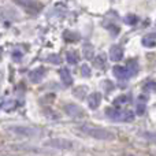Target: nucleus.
Listing matches in <instances>:
<instances>
[{
	"mask_svg": "<svg viewBox=\"0 0 156 156\" xmlns=\"http://www.w3.org/2000/svg\"><path fill=\"white\" fill-rule=\"evenodd\" d=\"M81 132H83L85 134H88L89 137L92 138H96V140H105V141H110L115 138V134L105 129H101V127H96V126H83L80 127Z\"/></svg>",
	"mask_w": 156,
	"mask_h": 156,
	"instance_id": "obj_1",
	"label": "nucleus"
},
{
	"mask_svg": "<svg viewBox=\"0 0 156 156\" xmlns=\"http://www.w3.org/2000/svg\"><path fill=\"white\" fill-rule=\"evenodd\" d=\"M105 114L110 119L118 122H132L134 119V112L129 110H119L118 107H110L105 110Z\"/></svg>",
	"mask_w": 156,
	"mask_h": 156,
	"instance_id": "obj_2",
	"label": "nucleus"
},
{
	"mask_svg": "<svg viewBox=\"0 0 156 156\" xmlns=\"http://www.w3.org/2000/svg\"><path fill=\"white\" fill-rule=\"evenodd\" d=\"M8 130L15 133V134L25 136V137H34V136L38 134V130L30 126H10Z\"/></svg>",
	"mask_w": 156,
	"mask_h": 156,
	"instance_id": "obj_3",
	"label": "nucleus"
},
{
	"mask_svg": "<svg viewBox=\"0 0 156 156\" xmlns=\"http://www.w3.org/2000/svg\"><path fill=\"white\" fill-rule=\"evenodd\" d=\"M18 4H21L22 7H25L30 12H40L43 10V4L37 0H15Z\"/></svg>",
	"mask_w": 156,
	"mask_h": 156,
	"instance_id": "obj_4",
	"label": "nucleus"
},
{
	"mask_svg": "<svg viewBox=\"0 0 156 156\" xmlns=\"http://www.w3.org/2000/svg\"><path fill=\"white\" fill-rule=\"evenodd\" d=\"M45 145L52 147V148H55V149H70L71 147H73V143L65 140V138H52V140L47 141Z\"/></svg>",
	"mask_w": 156,
	"mask_h": 156,
	"instance_id": "obj_5",
	"label": "nucleus"
},
{
	"mask_svg": "<svg viewBox=\"0 0 156 156\" xmlns=\"http://www.w3.org/2000/svg\"><path fill=\"white\" fill-rule=\"evenodd\" d=\"M65 110H66V112L70 116H73V118H82V116L85 115V112L76 104H66Z\"/></svg>",
	"mask_w": 156,
	"mask_h": 156,
	"instance_id": "obj_6",
	"label": "nucleus"
},
{
	"mask_svg": "<svg viewBox=\"0 0 156 156\" xmlns=\"http://www.w3.org/2000/svg\"><path fill=\"white\" fill-rule=\"evenodd\" d=\"M89 108L90 110H96V108H99L100 103H101V93H99V92H93V93L89 96Z\"/></svg>",
	"mask_w": 156,
	"mask_h": 156,
	"instance_id": "obj_7",
	"label": "nucleus"
},
{
	"mask_svg": "<svg viewBox=\"0 0 156 156\" xmlns=\"http://www.w3.org/2000/svg\"><path fill=\"white\" fill-rule=\"evenodd\" d=\"M112 73H114V76L116 78H119V80H127V78H130V74H129V71H127V69L122 67V66H114Z\"/></svg>",
	"mask_w": 156,
	"mask_h": 156,
	"instance_id": "obj_8",
	"label": "nucleus"
},
{
	"mask_svg": "<svg viewBox=\"0 0 156 156\" xmlns=\"http://www.w3.org/2000/svg\"><path fill=\"white\" fill-rule=\"evenodd\" d=\"M110 58H111V60H114V62H119V60L123 58V51H122L121 47H119V45L111 47V49H110Z\"/></svg>",
	"mask_w": 156,
	"mask_h": 156,
	"instance_id": "obj_9",
	"label": "nucleus"
},
{
	"mask_svg": "<svg viewBox=\"0 0 156 156\" xmlns=\"http://www.w3.org/2000/svg\"><path fill=\"white\" fill-rule=\"evenodd\" d=\"M43 78H44V69L43 67H38V69L32 70L29 73V80L32 81V82H34V83L40 82Z\"/></svg>",
	"mask_w": 156,
	"mask_h": 156,
	"instance_id": "obj_10",
	"label": "nucleus"
},
{
	"mask_svg": "<svg viewBox=\"0 0 156 156\" xmlns=\"http://www.w3.org/2000/svg\"><path fill=\"white\" fill-rule=\"evenodd\" d=\"M59 74H60V80H62V82H63V85L65 86H70L71 83H73V77H71L69 69L63 67L62 70L59 71Z\"/></svg>",
	"mask_w": 156,
	"mask_h": 156,
	"instance_id": "obj_11",
	"label": "nucleus"
},
{
	"mask_svg": "<svg viewBox=\"0 0 156 156\" xmlns=\"http://www.w3.org/2000/svg\"><path fill=\"white\" fill-rule=\"evenodd\" d=\"M143 45L147 47V48H154L156 45V36L155 33H149L145 37L143 38Z\"/></svg>",
	"mask_w": 156,
	"mask_h": 156,
	"instance_id": "obj_12",
	"label": "nucleus"
},
{
	"mask_svg": "<svg viewBox=\"0 0 156 156\" xmlns=\"http://www.w3.org/2000/svg\"><path fill=\"white\" fill-rule=\"evenodd\" d=\"M126 69H127V71H129L130 77L136 76V74L138 73V63H137V60L130 59L129 62H127V65H126Z\"/></svg>",
	"mask_w": 156,
	"mask_h": 156,
	"instance_id": "obj_13",
	"label": "nucleus"
},
{
	"mask_svg": "<svg viewBox=\"0 0 156 156\" xmlns=\"http://www.w3.org/2000/svg\"><path fill=\"white\" fill-rule=\"evenodd\" d=\"M66 58H67V62L70 63V65H77L78 63V54L76 51H69Z\"/></svg>",
	"mask_w": 156,
	"mask_h": 156,
	"instance_id": "obj_14",
	"label": "nucleus"
},
{
	"mask_svg": "<svg viewBox=\"0 0 156 156\" xmlns=\"http://www.w3.org/2000/svg\"><path fill=\"white\" fill-rule=\"evenodd\" d=\"M126 103H129V96H126V94H122V96L116 97V99L114 100V105L118 108H119V105L126 104Z\"/></svg>",
	"mask_w": 156,
	"mask_h": 156,
	"instance_id": "obj_15",
	"label": "nucleus"
},
{
	"mask_svg": "<svg viewBox=\"0 0 156 156\" xmlns=\"http://www.w3.org/2000/svg\"><path fill=\"white\" fill-rule=\"evenodd\" d=\"M83 56L86 59H92L93 58V47L90 44H85L83 45Z\"/></svg>",
	"mask_w": 156,
	"mask_h": 156,
	"instance_id": "obj_16",
	"label": "nucleus"
},
{
	"mask_svg": "<svg viewBox=\"0 0 156 156\" xmlns=\"http://www.w3.org/2000/svg\"><path fill=\"white\" fill-rule=\"evenodd\" d=\"M3 105H0V107L2 108H4V110H12V108H15L16 107V101H12V100H11V101H8V100H3Z\"/></svg>",
	"mask_w": 156,
	"mask_h": 156,
	"instance_id": "obj_17",
	"label": "nucleus"
},
{
	"mask_svg": "<svg viewBox=\"0 0 156 156\" xmlns=\"http://www.w3.org/2000/svg\"><path fill=\"white\" fill-rule=\"evenodd\" d=\"M96 66L97 67H104L105 66V58H104V55H99V56L96 58Z\"/></svg>",
	"mask_w": 156,
	"mask_h": 156,
	"instance_id": "obj_18",
	"label": "nucleus"
},
{
	"mask_svg": "<svg viewBox=\"0 0 156 156\" xmlns=\"http://www.w3.org/2000/svg\"><path fill=\"white\" fill-rule=\"evenodd\" d=\"M138 21V18L136 15H127L126 18H125V22H126L127 25H136Z\"/></svg>",
	"mask_w": 156,
	"mask_h": 156,
	"instance_id": "obj_19",
	"label": "nucleus"
},
{
	"mask_svg": "<svg viewBox=\"0 0 156 156\" xmlns=\"http://www.w3.org/2000/svg\"><path fill=\"white\" fill-rule=\"evenodd\" d=\"M48 60L51 63H54V65H59L60 63V56H58V55H49Z\"/></svg>",
	"mask_w": 156,
	"mask_h": 156,
	"instance_id": "obj_20",
	"label": "nucleus"
},
{
	"mask_svg": "<svg viewBox=\"0 0 156 156\" xmlns=\"http://www.w3.org/2000/svg\"><path fill=\"white\" fill-rule=\"evenodd\" d=\"M136 112H137L138 115H143V114L145 112V104H143V103H140V104L137 105V110H136Z\"/></svg>",
	"mask_w": 156,
	"mask_h": 156,
	"instance_id": "obj_21",
	"label": "nucleus"
},
{
	"mask_svg": "<svg viewBox=\"0 0 156 156\" xmlns=\"http://www.w3.org/2000/svg\"><path fill=\"white\" fill-rule=\"evenodd\" d=\"M81 70H82V76L83 77H89V76H90V70H89V67L86 65H83L82 67H81Z\"/></svg>",
	"mask_w": 156,
	"mask_h": 156,
	"instance_id": "obj_22",
	"label": "nucleus"
},
{
	"mask_svg": "<svg viewBox=\"0 0 156 156\" xmlns=\"http://www.w3.org/2000/svg\"><path fill=\"white\" fill-rule=\"evenodd\" d=\"M144 88H145L147 90H154V89H155V82H154V81H151V82H148L145 86H144Z\"/></svg>",
	"mask_w": 156,
	"mask_h": 156,
	"instance_id": "obj_23",
	"label": "nucleus"
}]
</instances>
